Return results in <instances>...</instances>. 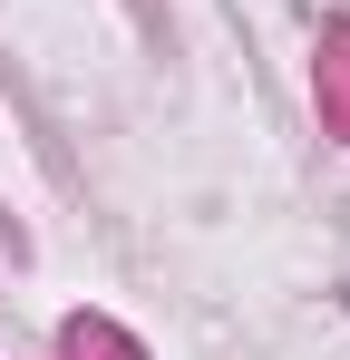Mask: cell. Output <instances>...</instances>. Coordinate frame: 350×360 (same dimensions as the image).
I'll list each match as a JSON object with an SVG mask.
<instances>
[{"mask_svg":"<svg viewBox=\"0 0 350 360\" xmlns=\"http://www.w3.org/2000/svg\"><path fill=\"white\" fill-rule=\"evenodd\" d=\"M321 88H331V117L350 127V39H341V49H331V68H321Z\"/></svg>","mask_w":350,"mask_h":360,"instance_id":"6da1fadb","label":"cell"}]
</instances>
